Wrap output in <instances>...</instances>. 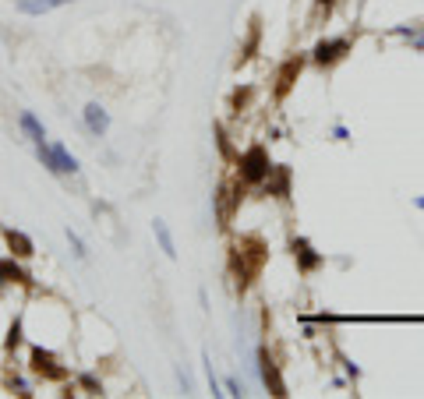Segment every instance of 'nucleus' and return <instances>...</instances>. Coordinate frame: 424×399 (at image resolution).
I'll list each match as a JSON object with an SVG mask.
<instances>
[{
    "label": "nucleus",
    "mask_w": 424,
    "mask_h": 399,
    "mask_svg": "<svg viewBox=\"0 0 424 399\" xmlns=\"http://www.w3.org/2000/svg\"><path fill=\"white\" fill-rule=\"evenodd\" d=\"M350 53V39H322L315 46V60L318 64H336V60H343Z\"/></svg>",
    "instance_id": "6"
},
{
    "label": "nucleus",
    "mask_w": 424,
    "mask_h": 399,
    "mask_svg": "<svg viewBox=\"0 0 424 399\" xmlns=\"http://www.w3.org/2000/svg\"><path fill=\"white\" fill-rule=\"evenodd\" d=\"M71 4V0H18V11L21 14H46V11H57Z\"/></svg>",
    "instance_id": "10"
},
{
    "label": "nucleus",
    "mask_w": 424,
    "mask_h": 399,
    "mask_svg": "<svg viewBox=\"0 0 424 399\" xmlns=\"http://www.w3.org/2000/svg\"><path fill=\"white\" fill-rule=\"evenodd\" d=\"M153 233H156V240H160V248L166 251V258H177V251H173V237H170V230H166V223H163V220H156V223H153Z\"/></svg>",
    "instance_id": "15"
},
{
    "label": "nucleus",
    "mask_w": 424,
    "mask_h": 399,
    "mask_svg": "<svg viewBox=\"0 0 424 399\" xmlns=\"http://www.w3.org/2000/svg\"><path fill=\"white\" fill-rule=\"evenodd\" d=\"M269 251H265V244L258 237H240L237 240V248H233V272H237V286L240 290H248L251 280L262 272Z\"/></svg>",
    "instance_id": "1"
},
{
    "label": "nucleus",
    "mask_w": 424,
    "mask_h": 399,
    "mask_svg": "<svg viewBox=\"0 0 424 399\" xmlns=\"http://www.w3.org/2000/svg\"><path fill=\"white\" fill-rule=\"evenodd\" d=\"M53 170H57V173H75V170H78L75 156H71L64 145H53Z\"/></svg>",
    "instance_id": "13"
},
{
    "label": "nucleus",
    "mask_w": 424,
    "mask_h": 399,
    "mask_svg": "<svg viewBox=\"0 0 424 399\" xmlns=\"http://www.w3.org/2000/svg\"><path fill=\"white\" fill-rule=\"evenodd\" d=\"M248 99H251V88H248V85H244V88H237V92H233V110L240 113V106H244Z\"/></svg>",
    "instance_id": "18"
},
{
    "label": "nucleus",
    "mask_w": 424,
    "mask_h": 399,
    "mask_svg": "<svg viewBox=\"0 0 424 399\" xmlns=\"http://www.w3.org/2000/svg\"><path fill=\"white\" fill-rule=\"evenodd\" d=\"M290 251H293V258H297V269H300V272H315V269L322 265V255L311 248V244H308L305 237H293Z\"/></svg>",
    "instance_id": "4"
},
{
    "label": "nucleus",
    "mask_w": 424,
    "mask_h": 399,
    "mask_svg": "<svg viewBox=\"0 0 424 399\" xmlns=\"http://www.w3.org/2000/svg\"><path fill=\"white\" fill-rule=\"evenodd\" d=\"M332 8V0H318V11H329Z\"/></svg>",
    "instance_id": "20"
},
{
    "label": "nucleus",
    "mask_w": 424,
    "mask_h": 399,
    "mask_svg": "<svg viewBox=\"0 0 424 399\" xmlns=\"http://www.w3.org/2000/svg\"><path fill=\"white\" fill-rule=\"evenodd\" d=\"M300 68H305V60H300V57H290L287 64L280 68V75H276V99H287L290 96V88H293Z\"/></svg>",
    "instance_id": "7"
},
{
    "label": "nucleus",
    "mask_w": 424,
    "mask_h": 399,
    "mask_svg": "<svg viewBox=\"0 0 424 399\" xmlns=\"http://www.w3.org/2000/svg\"><path fill=\"white\" fill-rule=\"evenodd\" d=\"M85 120H88V128H93V135H103L106 128H110V117H106V110L103 106H85Z\"/></svg>",
    "instance_id": "12"
},
{
    "label": "nucleus",
    "mask_w": 424,
    "mask_h": 399,
    "mask_svg": "<svg viewBox=\"0 0 424 399\" xmlns=\"http://www.w3.org/2000/svg\"><path fill=\"white\" fill-rule=\"evenodd\" d=\"M4 240H8V248H11V255L15 258H32L36 255V244H32V237L28 233H21V230H4Z\"/></svg>",
    "instance_id": "8"
},
{
    "label": "nucleus",
    "mask_w": 424,
    "mask_h": 399,
    "mask_svg": "<svg viewBox=\"0 0 424 399\" xmlns=\"http://www.w3.org/2000/svg\"><path fill=\"white\" fill-rule=\"evenodd\" d=\"M258 364H262V382L269 385V392L272 396H287V385L280 378V367H276V360L269 357V350H258Z\"/></svg>",
    "instance_id": "5"
},
{
    "label": "nucleus",
    "mask_w": 424,
    "mask_h": 399,
    "mask_svg": "<svg viewBox=\"0 0 424 399\" xmlns=\"http://www.w3.org/2000/svg\"><path fill=\"white\" fill-rule=\"evenodd\" d=\"M18 343H21V318H15V322H11V329H8V340H4V347H8V350H15Z\"/></svg>",
    "instance_id": "17"
},
{
    "label": "nucleus",
    "mask_w": 424,
    "mask_h": 399,
    "mask_svg": "<svg viewBox=\"0 0 424 399\" xmlns=\"http://www.w3.org/2000/svg\"><path fill=\"white\" fill-rule=\"evenodd\" d=\"M81 385H85V389H93V392H96V396H99V392H103V385H99V382H96V378H93V375H85V378H81Z\"/></svg>",
    "instance_id": "19"
},
{
    "label": "nucleus",
    "mask_w": 424,
    "mask_h": 399,
    "mask_svg": "<svg viewBox=\"0 0 424 399\" xmlns=\"http://www.w3.org/2000/svg\"><path fill=\"white\" fill-rule=\"evenodd\" d=\"M28 367H32L36 375H43V378H53V382H60L64 378V367L57 364V357L50 353V350H43V347H32V357H28Z\"/></svg>",
    "instance_id": "3"
},
{
    "label": "nucleus",
    "mask_w": 424,
    "mask_h": 399,
    "mask_svg": "<svg viewBox=\"0 0 424 399\" xmlns=\"http://www.w3.org/2000/svg\"><path fill=\"white\" fill-rule=\"evenodd\" d=\"M258 36H262V25H258V18L251 21V36H248V43H244V50H240V57H237V64H248V60L255 57V46H258Z\"/></svg>",
    "instance_id": "14"
},
{
    "label": "nucleus",
    "mask_w": 424,
    "mask_h": 399,
    "mask_svg": "<svg viewBox=\"0 0 424 399\" xmlns=\"http://www.w3.org/2000/svg\"><path fill=\"white\" fill-rule=\"evenodd\" d=\"M0 283H18V286H28L32 280H28V275L15 265V255L11 258H0Z\"/></svg>",
    "instance_id": "11"
},
{
    "label": "nucleus",
    "mask_w": 424,
    "mask_h": 399,
    "mask_svg": "<svg viewBox=\"0 0 424 399\" xmlns=\"http://www.w3.org/2000/svg\"><path fill=\"white\" fill-rule=\"evenodd\" d=\"M265 184H269V191L276 195V198H290V170L287 166H272L269 177H265Z\"/></svg>",
    "instance_id": "9"
},
{
    "label": "nucleus",
    "mask_w": 424,
    "mask_h": 399,
    "mask_svg": "<svg viewBox=\"0 0 424 399\" xmlns=\"http://www.w3.org/2000/svg\"><path fill=\"white\" fill-rule=\"evenodd\" d=\"M21 128H25V135L32 138L36 145H43V142H46V135H43V128H39V120H36L32 113H21Z\"/></svg>",
    "instance_id": "16"
},
{
    "label": "nucleus",
    "mask_w": 424,
    "mask_h": 399,
    "mask_svg": "<svg viewBox=\"0 0 424 399\" xmlns=\"http://www.w3.org/2000/svg\"><path fill=\"white\" fill-rule=\"evenodd\" d=\"M237 166H240V180H244V184H265V177H269V170H272L269 152H265L262 145H251L244 156L237 159Z\"/></svg>",
    "instance_id": "2"
}]
</instances>
